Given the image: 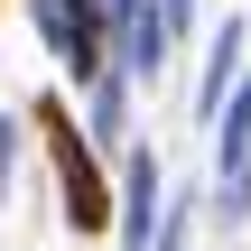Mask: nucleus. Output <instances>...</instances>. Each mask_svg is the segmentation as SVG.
<instances>
[{"label":"nucleus","mask_w":251,"mask_h":251,"mask_svg":"<svg viewBox=\"0 0 251 251\" xmlns=\"http://www.w3.org/2000/svg\"><path fill=\"white\" fill-rule=\"evenodd\" d=\"M37 121H47V140H56V186H65V214H75V233H102V224H112V196H102V168H93V149L75 140L65 102H37Z\"/></svg>","instance_id":"f257e3e1"},{"label":"nucleus","mask_w":251,"mask_h":251,"mask_svg":"<svg viewBox=\"0 0 251 251\" xmlns=\"http://www.w3.org/2000/svg\"><path fill=\"white\" fill-rule=\"evenodd\" d=\"M102 0H37V28H47V47L75 65V75H102Z\"/></svg>","instance_id":"f03ea898"},{"label":"nucleus","mask_w":251,"mask_h":251,"mask_svg":"<svg viewBox=\"0 0 251 251\" xmlns=\"http://www.w3.org/2000/svg\"><path fill=\"white\" fill-rule=\"evenodd\" d=\"M224 214H251V84L224 112Z\"/></svg>","instance_id":"7ed1b4c3"},{"label":"nucleus","mask_w":251,"mask_h":251,"mask_svg":"<svg viewBox=\"0 0 251 251\" xmlns=\"http://www.w3.org/2000/svg\"><path fill=\"white\" fill-rule=\"evenodd\" d=\"M112 19H121V75H158V56H168V19H158L149 0H112Z\"/></svg>","instance_id":"20e7f679"},{"label":"nucleus","mask_w":251,"mask_h":251,"mask_svg":"<svg viewBox=\"0 0 251 251\" xmlns=\"http://www.w3.org/2000/svg\"><path fill=\"white\" fill-rule=\"evenodd\" d=\"M168 214H158V158L140 149L130 158V214H121V233H130V251H149V233H158Z\"/></svg>","instance_id":"39448f33"},{"label":"nucleus","mask_w":251,"mask_h":251,"mask_svg":"<svg viewBox=\"0 0 251 251\" xmlns=\"http://www.w3.org/2000/svg\"><path fill=\"white\" fill-rule=\"evenodd\" d=\"M233 56H242V28L224 19V37H214V65H205V112H224V84H233Z\"/></svg>","instance_id":"423d86ee"},{"label":"nucleus","mask_w":251,"mask_h":251,"mask_svg":"<svg viewBox=\"0 0 251 251\" xmlns=\"http://www.w3.org/2000/svg\"><path fill=\"white\" fill-rule=\"evenodd\" d=\"M0 168H9V130H0Z\"/></svg>","instance_id":"0eeeda50"}]
</instances>
